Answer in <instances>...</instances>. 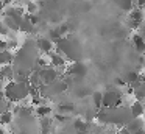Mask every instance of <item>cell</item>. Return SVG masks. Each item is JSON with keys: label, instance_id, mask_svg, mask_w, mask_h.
<instances>
[{"label": "cell", "instance_id": "6da1fadb", "mask_svg": "<svg viewBox=\"0 0 145 134\" xmlns=\"http://www.w3.org/2000/svg\"><path fill=\"white\" fill-rule=\"evenodd\" d=\"M122 105V93L116 89H109L105 92V98H103V109H114V108H120Z\"/></svg>", "mask_w": 145, "mask_h": 134}, {"label": "cell", "instance_id": "7a4b0ae2", "mask_svg": "<svg viewBox=\"0 0 145 134\" xmlns=\"http://www.w3.org/2000/svg\"><path fill=\"white\" fill-rule=\"evenodd\" d=\"M58 76H59V72L56 70L55 67H45L41 70V78H42V83L44 86H50V84L56 83L58 81Z\"/></svg>", "mask_w": 145, "mask_h": 134}, {"label": "cell", "instance_id": "3957f363", "mask_svg": "<svg viewBox=\"0 0 145 134\" xmlns=\"http://www.w3.org/2000/svg\"><path fill=\"white\" fill-rule=\"evenodd\" d=\"M67 72H69L72 76L78 78V80H83V78L88 75V67H86L81 61H75L67 67Z\"/></svg>", "mask_w": 145, "mask_h": 134}, {"label": "cell", "instance_id": "277c9868", "mask_svg": "<svg viewBox=\"0 0 145 134\" xmlns=\"http://www.w3.org/2000/svg\"><path fill=\"white\" fill-rule=\"evenodd\" d=\"M129 25L133 28H139L144 22V9L142 8H134L133 11H129Z\"/></svg>", "mask_w": 145, "mask_h": 134}, {"label": "cell", "instance_id": "5b68a950", "mask_svg": "<svg viewBox=\"0 0 145 134\" xmlns=\"http://www.w3.org/2000/svg\"><path fill=\"white\" fill-rule=\"evenodd\" d=\"M36 45H38L39 52H42V53H52V50L55 48V42L50 37H39Z\"/></svg>", "mask_w": 145, "mask_h": 134}, {"label": "cell", "instance_id": "8992f818", "mask_svg": "<svg viewBox=\"0 0 145 134\" xmlns=\"http://www.w3.org/2000/svg\"><path fill=\"white\" fill-rule=\"evenodd\" d=\"M129 111H131L133 117L134 118H140L145 115V105L142 101H139V100H136V101L131 103V106H129Z\"/></svg>", "mask_w": 145, "mask_h": 134}, {"label": "cell", "instance_id": "52a82bcc", "mask_svg": "<svg viewBox=\"0 0 145 134\" xmlns=\"http://www.w3.org/2000/svg\"><path fill=\"white\" fill-rule=\"evenodd\" d=\"M126 129L129 131V134H137L139 131L145 129V120H140V118H133V120L126 125Z\"/></svg>", "mask_w": 145, "mask_h": 134}, {"label": "cell", "instance_id": "ba28073f", "mask_svg": "<svg viewBox=\"0 0 145 134\" xmlns=\"http://www.w3.org/2000/svg\"><path fill=\"white\" fill-rule=\"evenodd\" d=\"M131 42H133V47L136 48L137 53H145V37L139 33H134L131 37Z\"/></svg>", "mask_w": 145, "mask_h": 134}, {"label": "cell", "instance_id": "9c48e42d", "mask_svg": "<svg viewBox=\"0 0 145 134\" xmlns=\"http://www.w3.org/2000/svg\"><path fill=\"white\" fill-rule=\"evenodd\" d=\"M48 59H50L52 67H64V65H66V58H64L63 53H59V52L50 53V55H48Z\"/></svg>", "mask_w": 145, "mask_h": 134}, {"label": "cell", "instance_id": "30bf717a", "mask_svg": "<svg viewBox=\"0 0 145 134\" xmlns=\"http://www.w3.org/2000/svg\"><path fill=\"white\" fill-rule=\"evenodd\" d=\"M13 61H14V55L11 50H3L2 55H0V64L2 67H7V65H13Z\"/></svg>", "mask_w": 145, "mask_h": 134}, {"label": "cell", "instance_id": "8fae6325", "mask_svg": "<svg viewBox=\"0 0 145 134\" xmlns=\"http://www.w3.org/2000/svg\"><path fill=\"white\" fill-rule=\"evenodd\" d=\"M103 98H105V92H100V90H94L92 92V103H94L95 109L103 108Z\"/></svg>", "mask_w": 145, "mask_h": 134}, {"label": "cell", "instance_id": "7c38bea8", "mask_svg": "<svg viewBox=\"0 0 145 134\" xmlns=\"http://www.w3.org/2000/svg\"><path fill=\"white\" fill-rule=\"evenodd\" d=\"M134 97H136V100H145V84L144 83H136L134 84Z\"/></svg>", "mask_w": 145, "mask_h": 134}, {"label": "cell", "instance_id": "4fadbf2b", "mask_svg": "<svg viewBox=\"0 0 145 134\" xmlns=\"http://www.w3.org/2000/svg\"><path fill=\"white\" fill-rule=\"evenodd\" d=\"M73 128H75L80 134L86 133V131H88V122H86L84 118H80L78 117V118H75V120H73Z\"/></svg>", "mask_w": 145, "mask_h": 134}, {"label": "cell", "instance_id": "5bb4252c", "mask_svg": "<svg viewBox=\"0 0 145 134\" xmlns=\"http://www.w3.org/2000/svg\"><path fill=\"white\" fill-rule=\"evenodd\" d=\"M35 112H36V115H38L39 118H45L47 115L52 114V108H50V106H45V105H41V106L36 108Z\"/></svg>", "mask_w": 145, "mask_h": 134}, {"label": "cell", "instance_id": "9a60e30c", "mask_svg": "<svg viewBox=\"0 0 145 134\" xmlns=\"http://www.w3.org/2000/svg\"><path fill=\"white\" fill-rule=\"evenodd\" d=\"M58 111H59V114L63 112L64 115L72 114V112L75 111V105H72V103H59V105H58Z\"/></svg>", "mask_w": 145, "mask_h": 134}, {"label": "cell", "instance_id": "2e32d148", "mask_svg": "<svg viewBox=\"0 0 145 134\" xmlns=\"http://www.w3.org/2000/svg\"><path fill=\"white\" fill-rule=\"evenodd\" d=\"M35 25L31 24V22L28 20L27 17H24V20H22V24H20V30L22 31H25V33H33L35 31Z\"/></svg>", "mask_w": 145, "mask_h": 134}, {"label": "cell", "instance_id": "e0dca14e", "mask_svg": "<svg viewBox=\"0 0 145 134\" xmlns=\"http://www.w3.org/2000/svg\"><path fill=\"white\" fill-rule=\"evenodd\" d=\"M10 123H13V111H3L2 112V125L7 126Z\"/></svg>", "mask_w": 145, "mask_h": 134}, {"label": "cell", "instance_id": "ac0fdd59", "mask_svg": "<svg viewBox=\"0 0 145 134\" xmlns=\"http://www.w3.org/2000/svg\"><path fill=\"white\" fill-rule=\"evenodd\" d=\"M52 128V120L48 117L41 118V133L42 134H48V129Z\"/></svg>", "mask_w": 145, "mask_h": 134}, {"label": "cell", "instance_id": "d6986e66", "mask_svg": "<svg viewBox=\"0 0 145 134\" xmlns=\"http://www.w3.org/2000/svg\"><path fill=\"white\" fill-rule=\"evenodd\" d=\"M13 65H7V67H2V78L3 80H8V78H11L13 80Z\"/></svg>", "mask_w": 145, "mask_h": 134}, {"label": "cell", "instance_id": "ffe728a7", "mask_svg": "<svg viewBox=\"0 0 145 134\" xmlns=\"http://www.w3.org/2000/svg\"><path fill=\"white\" fill-rule=\"evenodd\" d=\"M25 11H27V14H36V12H38V3L36 2H28L25 5Z\"/></svg>", "mask_w": 145, "mask_h": 134}, {"label": "cell", "instance_id": "44dd1931", "mask_svg": "<svg viewBox=\"0 0 145 134\" xmlns=\"http://www.w3.org/2000/svg\"><path fill=\"white\" fill-rule=\"evenodd\" d=\"M91 93V89H78V92H76V97H80V98H83V97H86V95H89Z\"/></svg>", "mask_w": 145, "mask_h": 134}, {"label": "cell", "instance_id": "7402d4cb", "mask_svg": "<svg viewBox=\"0 0 145 134\" xmlns=\"http://www.w3.org/2000/svg\"><path fill=\"white\" fill-rule=\"evenodd\" d=\"M55 120H56L58 123H64V122H67V115H64V114H59V112H58V114L55 115Z\"/></svg>", "mask_w": 145, "mask_h": 134}, {"label": "cell", "instance_id": "603a6c76", "mask_svg": "<svg viewBox=\"0 0 145 134\" xmlns=\"http://www.w3.org/2000/svg\"><path fill=\"white\" fill-rule=\"evenodd\" d=\"M8 30H10V28H8L5 24H2V34H3V36H7V34H8Z\"/></svg>", "mask_w": 145, "mask_h": 134}, {"label": "cell", "instance_id": "cb8c5ba5", "mask_svg": "<svg viewBox=\"0 0 145 134\" xmlns=\"http://www.w3.org/2000/svg\"><path fill=\"white\" fill-rule=\"evenodd\" d=\"M140 83H144V84H145V73H142V75H140Z\"/></svg>", "mask_w": 145, "mask_h": 134}, {"label": "cell", "instance_id": "d4e9b609", "mask_svg": "<svg viewBox=\"0 0 145 134\" xmlns=\"http://www.w3.org/2000/svg\"><path fill=\"white\" fill-rule=\"evenodd\" d=\"M17 134H27V133H24V131H19V133H17Z\"/></svg>", "mask_w": 145, "mask_h": 134}, {"label": "cell", "instance_id": "484cf974", "mask_svg": "<svg viewBox=\"0 0 145 134\" xmlns=\"http://www.w3.org/2000/svg\"><path fill=\"white\" fill-rule=\"evenodd\" d=\"M144 120H145V115H144Z\"/></svg>", "mask_w": 145, "mask_h": 134}, {"label": "cell", "instance_id": "4316f807", "mask_svg": "<svg viewBox=\"0 0 145 134\" xmlns=\"http://www.w3.org/2000/svg\"><path fill=\"white\" fill-rule=\"evenodd\" d=\"M39 134H42V133H39Z\"/></svg>", "mask_w": 145, "mask_h": 134}, {"label": "cell", "instance_id": "83f0119b", "mask_svg": "<svg viewBox=\"0 0 145 134\" xmlns=\"http://www.w3.org/2000/svg\"><path fill=\"white\" fill-rule=\"evenodd\" d=\"M144 105H145V101H144Z\"/></svg>", "mask_w": 145, "mask_h": 134}, {"label": "cell", "instance_id": "f1b7e54d", "mask_svg": "<svg viewBox=\"0 0 145 134\" xmlns=\"http://www.w3.org/2000/svg\"><path fill=\"white\" fill-rule=\"evenodd\" d=\"M144 9H145V8H144Z\"/></svg>", "mask_w": 145, "mask_h": 134}]
</instances>
